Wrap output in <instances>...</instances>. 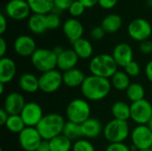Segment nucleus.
Segmentation results:
<instances>
[{
  "instance_id": "1",
  "label": "nucleus",
  "mask_w": 152,
  "mask_h": 151,
  "mask_svg": "<svg viewBox=\"0 0 152 151\" xmlns=\"http://www.w3.org/2000/svg\"><path fill=\"white\" fill-rule=\"evenodd\" d=\"M112 85L110 79L90 75L81 85V93L86 100L98 101L106 98L110 93Z\"/></svg>"
},
{
  "instance_id": "2",
  "label": "nucleus",
  "mask_w": 152,
  "mask_h": 151,
  "mask_svg": "<svg viewBox=\"0 0 152 151\" xmlns=\"http://www.w3.org/2000/svg\"><path fill=\"white\" fill-rule=\"evenodd\" d=\"M65 124L66 121L61 115L57 113H50L44 116L36 128L43 140L50 141L62 134Z\"/></svg>"
},
{
  "instance_id": "3",
  "label": "nucleus",
  "mask_w": 152,
  "mask_h": 151,
  "mask_svg": "<svg viewBox=\"0 0 152 151\" xmlns=\"http://www.w3.org/2000/svg\"><path fill=\"white\" fill-rule=\"evenodd\" d=\"M118 64L110 54L102 53L93 57L89 63V70L92 75L111 78L118 71Z\"/></svg>"
},
{
  "instance_id": "4",
  "label": "nucleus",
  "mask_w": 152,
  "mask_h": 151,
  "mask_svg": "<svg viewBox=\"0 0 152 151\" xmlns=\"http://www.w3.org/2000/svg\"><path fill=\"white\" fill-rule=\"evenodd\" d=\"M103 136L110 143L124 142L130 134L127 121L112 119L103 128Z\"/></svg>"
},
{
  "instance_id": "5",
  "label": "nucleus",
  "mask_w": 152,
  "mask_h": 151,
  "mask_svg": "<svg viewBox=\"0 0 152 151\" xmlns=\"http://www.w3.org/2000/svg\"><path fill=\"white\" fill-rule=\"evenodd\" d=\"M57 59L58 57L53 50L38 48L31 56V63L37 70L45 73L55 69Z\"/></svg>"
},
{
  "instance_id": "6",
  "label": "nucleus",
  "mask_w": 152,
  "mask_h": 151,
  "mask_svg": "<svg viewBox=\"0 0 152 151\" xmlns=\"http://www.w3.org/2000/svg\"><path fill=\"white\" fill-rule=\"evenodd\" d=\"M68 121L82 125L90 118L91 108L89 103L83 99H75L71 101L66 109Z\"/></svg>"
},
{
  "instance_id": "7",
  "label": "nucleus",
  "mask_w": 152,
  "mask_h": 151,
  "mask_svg": "<svg viewBox=\"0 0 152 151\" xmlns=\"http://www.w3.org/2000/svg\"><path fill=\"white\" fill-rule=\"evenodd\" d=\"M128 35L137 42L149 40L152 34L151 24L145 19L137 18L133 20L127 27Z\"/></svg>"
},
{
  "instance_id": "8",
  "label": "nucleus",
  "mask_w": 152,
  "mask_h": 151,
  "mask_svg": "<svg viewBox=\"0 0 152 151\" xmlns=\"http://www.w3.org/2000/svg\"><path fill=\"white\" fill-rule=\"evenodd\" d=\"M131 142L137 150L152 147V131L147 125H137L131 132Z\"/></svg>"
},
{
  "instance_id": "9",
  "label": "nucleus",
  "mask_w": 152,
  "mask_h": 151,
  "mask_svg": "<svg viewBox=\"0 0 152 151\" xmlns=\"http://www.w3.org/2000/svg\"><path fill=\"white\" fill-rule=\"evenodd\" d=\"M131 119L137 125H148L152 117V104L143 99L139 101L132 102Z\"/></svg>"
},
{
  "instance_id": "10",
  "label": "nucleus",
  "mask_w": 152,
  "mask_h": 151,
  "mask_svg": "<svg viewBox=\"0 0 152 151\" xmlns=\"http://www.w3.org/2000/svg\"><path fill=\"white\" fill-rule=\"evenodd\" d=\"M39 90L45 93H53L56 92L63 84L62 74L57 70H50L42 73L38 77Z\"/></svg>"
},
{
  "instance_id": "11",
  "label": "nucleus",
  "mask_w": 152,
  "mask_h": 151,
  "mask_svg": "<svg viewBox=\"0 0 152 151\" xmlns=\"http://www.w3.org/2000/svg\"><path fill=\"white\" fill-rule=\"evenodd\" d=\"M43 141L36 127L27 126L19 133V143L24 151H37Z\"/></svg>"
},
{
  "instance_id": "12",
  "label": "nucleus",
  "mask_w": 152,
  "mask_h": 151,
  "mask_svg": "<svg viewBox=\"0 0 152 151\" xmlns=\"http://www.w3.org/2000/svg\"><path fill=\"white\" fill-rule=\"evenodd\" d=\"M20 115L26 126L28 127H37L45 116L41 106L34 101L26 103Z\"/></svg>"
},
{
  "instance_id": "13",
  "label": "nucleus",
  "mask_w": 152,
  "mask_h": 151,
  "mask_svg": "<svg viewBox=\"0 0 152 151\" xmlns=\"http://www.w3.org/2000/svg\"><path fill=\"white\" fill-rule=\"evenodd\" d=\"M5 12L11 19L23 20L29 16L31 10L27 0H10L5 5Z\"/></svg>"
},
{
  "instance_id": "14",
  "label": "nucleus",
  "mask_w": 152,
  "mask_h": 151,
  "mask_svg": "<svg viewBox=\"0 0 152 151\" xmlns=\"http://www.w3.org/2000/svg\"><path fill=\"white\" fill-rule=\"evenodd\" d=\"M13 48L15 53L21 57H31L37 49L35 40L28 35L19 36L14 40Z\"/></svg>"
},
{
  "instance_id": "15",
  "label": "nucleus",
  "mask_w": 152,
  "mask_h": 151,
  "mask_svg": "<svg viewBox=\"0 0 152 151\" xmlns=\"http://www.w3.org/2000/svg\"><path fill=\"white\" fill-rule=\"evenodd\" d=\"M111 55L118 67L125 68L133 61L134 52L131 45L126 43H120L114 47Z\"/></svg>"
},
{
  "instance_id": "16",
  "label": "nucleus",
  "mask_w": 152,
  "mask_h": 151,
  "mask_svg": "<svg viewBox=\"0 0 152 151\" xmlns=\"http://www.w3.org/2000/svg\"><path fill=\"white\" fill-rule=\"evenodd\" d=\"M26 105L23 95L18 92L10 93L4 99L3 109L9 115H20Z\"/></svg>"
},
{
  "instance_id": "17",
  "label": "nucleus",
  "mask_w": 152,
  "mask_h": 151,
  "mask_svg": "<svg viewBox=\"0 0 152 151\" xmlns=\"http://www.w3.org/2000/svg\"><path fill=\"white\" fill-rule=\"evenodd\" d=\"M62 30L66 37L71 43H73L82 38L84 27L77 18H69L64 21L62 25Z\"/></svg>"
},
{
  "instance_id": "18",
  "label": "nucleus",
  "mask_w": 152,
  "mask_h": 151,
  "mask_svg": "<svg viewBox=\"0 0 152 151\" xmlns=\"http://www.w3.org/2000/svg\"><path fill=\"white\" fill-rule=\"evenodd\" d=\"M81 125L82 136L85 139H95L103 133V127L99 119L94 117H90Z\"/></svg>"
},
{
  "instance_id": "19",
  "label": "nucleus",
  "mask_w": 152,
  "mask_h": 151,
  "mask_svg": "<svg viewBox=\"0 0 152 151\" xmlns=\"http://www.w3.org/2000/svg\"><path fill=\"white\" fill-rule=\"evenodd\" d=\"M78 60L79 58L73 49H65L63 53L58 56L57 68L63 72L68 71L76 68Z\"/></svg>"
},
{
  "instance_id": "20",
  "label": "nucleus",
  "mask_w": 152,
  "mask_h": 151,
  "mask_svg": "<svg viewBox=\"0 0 152 151\" xmlns=\"http://www.w3.org/2000/svg\"><path fill=\"white\" fill-rule=\"evenodd\" d=\"M16 64L9 57H4L0 60V83L8 84L15 77Z\"/></svg>"
},
{
  "instance_id": "21",
  "label": "nucleus",
  "mask_w": 152,
  "mask_h": 151,
  "mask_svg": "<svg viewBox=\"0 0 152 151\" xmlns=\"http://www.w3.org/2000/svg\"><path fill=\"white\" fill-rule=\"evenodd\" d=\"M86 77L85 76V73L77 68L65 71L62 74L63 84L69 88H76L78 86L81 87Z\"/></svg>"
},
{
  "instance_id": "22",
  "label": "nucleus",
  "mask_w": 152,
  "mask_h": 151,
  "mask_svg": "<svg viewBox=\"0 0 152 151\" xmlns=\"http://www.w3.org/2000/svg\"><path fill=\"white\" fill-rule=\"evenodd\" d=\"M73 50L77 53L79 59L86 60L92 57L94 53V47L92 43L86 39V38H80L75 42L72 43Z\"/></svg>"
},
{
  "instance_id": "23",
  "label": "nucleus",
  "mask_w": 152,
  "mask_h": 151,
  "mask_svg": "<svg viewBox=\"0 0 152 151\" xmlns=\"http://www.w3.org/2000/svg\"><path fill=\"white\" fill-rule=\"evenodd\" d=\"M28 27L29 30L37 35H40L48 30L46 24V15L33 13L29 16L28 20Z\"/></svg>"
},
{
  "instance_id": "24",
  "label": "nucleus",
  "mask_w": 152,
  "mask_h": 151,
  "mask_svg": "<svg viewBox=\"0 0 152 151\" xmlns=\"http://www.w3.org/2000/svg\"><path fill=\"white\" fill-rule=\"evenodd\" d=\"M19 86L25 93H36L37 90H39L38 77L31 73H24L19 79Z\"/></svg>"
},
{
  "instance_id": "25",
  "label": "nucleus",
  "mask_w": 152,
  "mask_h": 151,
  "mask_svg": "<svg viewBox=\"0 0 152 151\" xmlns=\"http://www.w3.org/2000/svg\"><path fill=\"white\" fill-rule=\"evenodd\" d=\"M123 24V20L120 15L116 13H110L105 16L102 21V28L108 34H113L118 31Z\"/></svg>"
},
{
  "instance_id": "26",
  "label": "nucleus",
  "mask_w": 152,
  "mask_h": 151,
  "mask_svg": "<svg viewBox=\"0 0 152 151\" xmlns=\"http://www.w3.org/2000/svg\"><path fill=\"white\" fill-rule=\"evenodd\" d=\"M33 13L46 15L50 13L53 7V0H27Z\"/></svg>"
},
{
  "instance_id": "27",
  "label": "nucleus",
  "mask_w": 152,
  "mask_h": 151,
  "mask_svg": "<svg viewBox=\"0 0 152 151\" xmlns=\"http://www.w3.org/2000/svg\"><path fill=\"white\" fill-rule=\"evenodd\" d=\"M111 113L114 119L128 121L131 118V108L125 101H116L111 107Z\"/></svg>"
},
{
  "instance_id": "28",
  "label": "nucleus",
  "mask_w": 152,
  "mask_h": 151,
  "mask_svg": "<svg viewBox=\"0 0 152 151\" xmlns=\"http://www.w3.org/2000/svg\"><path fill=\"white\" fill-rule=\"evenodd\" d=\"M110 82L112 86L118 91H126L128 86L131 85L130 77L125 72L121 70H118L115 75L110 78Z\"/></svg>"
},
{
  "instance_id": "29",
  "label": "nucleus",
  "mask_w": 152,
  "mask_h": 151,
  "mask_svg": "<svg viewBox=\"0 0 152 151\" xmlns=\"http://www.w3.org/2000/svg\"><path fill=\"white\" fill-rule=\"evenodd\" d=\"M50 151H70L72 150V142L69 139L61 134L49 141Z\"/></svg>"
},
{
  "instance_id": "30",
  "label": "nucleus",
  "mask_w": 152,
  "mask_h": 151,
  "mask_svg": "<svg viewBox=\"0 0 152 151\" xmlns=\"http://www.w3.org/2000/svg\"><path fill=\"white\" fill-rule=\"evenodd\" d=\"M4 125L8 131L18 134L27 127L20 115H10Z\"/></svg>"
},
{
  "instance_id": "31",
  "label": "nucleus",
  "mask_w": 152,
  "mask_h": 151,
  "mask_svg": "<svg viewBox=\"0 0 152 151\" xmlns=\"http://www.w3.org/2000/svg\"><path fill=\"white\" fill-rule=\"evenodd\" d=\"M127 98L132 101H139L144 99L145 96V90L142 85L139 83H131L128 88L126 91Z\"/></svg>"
},
{
  "instance_id": "32",
  "label": "nucleus",
  "mask_w": 152,
  "mask_h": 151,
  "mask_svg": "<svg viewBox=\"0 0 152 151\" xmlns=\"http://www.w3.org/2000/svg\"><path fill=\"white\" fill-rule=\"evenodd\" d=\"M62 134L69 139L71 142L72 141H77L81 139L82 136V132H81V125L70 121H67L62 132Z\"/></svg>"
},
{
  "instance_id": "33",
  "label": "nucleus",
  "mask_w": 152,
  "mask_h": 151,
  "mask_svg": "<svg viewBox=\"0 0 152 151\" xmlns=\"http://www.w3.org/2000/svg\"><path fill=\"white\" fill-rule=\"evenodd\" d=\"M72 151H95V149L90 141L85 138H81L73 143Z\"/></svg>"
},
{
  "instance_id": "34",
  "label": "nucleus",
  "mask_w": 152,
  "mask_h": 151,
  "mask_svg": "<svg viewBox=\"0 0 152 151\" xmlns=\"http://www.w3.org/2000/svg\"><path fill=\"white\" fill-rule=\"evenodd\" d=\"M86 9V8L84 6V4L79 0H75L68 11H69V14L72 16V18H77L85 12Z\"/></svg>"
},
{
  "instance_id": "35",
  "label": "nucleus",
  "mask_w": 152,
  "mask_h": 151,
  "mask_svg": "<svg viewBox=\"0 0 152 151\" xmlns=\"http://www.w3.org/2000/svg\"><path fill=\"white\" fill-rule=\"evenodd\" d=\"M61 21L60 15L53 12H50L46 14V24L48 29H56L61 26Z\"/></svg>"
},
{
  "instance_id": "36",
  "label": "nucleus",
  "mask_w": 152,
  "mask_h": 151,
  "mask_svg": "<svg viewBox=\"0 0 152 151\" xmlns=\"http://www.w3.org/2000/svg\"><path fill=\"white\" fill-rule=\"evenodd\" d=\"M124 71L129 76V77H137L141 73V66L138 62L133 61L128 65H126L124 68Z\"/></svg>"
},
{
  "instance_id": "37",
  "label": "nucleus",
  "mask_w": 152,
  "mask_h": 151,
  "mask_svg": "<svg viewBox=\"0 0 152 151\" xmlns=\"http://www.w3.org/2000/svg\"><path fill=\"white\" fill-rule=\"evenodd\" d=\"M106 32L104 31V29L102 28V26H96L94 28H93L90 31V36L92 39L99 41L102 40L104 36H105Z\"/></svg>"
},
{
  "instance_id": "38",
  "label": "nucleus",
  "mask_w": 152,
  "mask_h": 151,
  "mask_svg": "<svg viewBox=\"0 0 152 151\" xmlns=\"http://www.w3.org/2000/svg\"><path fill=\"white\" fill-rule=\"evenodd\" d=\"M105 151H131V149L124 142H118L110 143L105 149Z\"/></svg>"
},
{
  "instance_id": "39",
  "label": "nucleus",
  "mask_w": 152,
  "mask_h": 151,
  "mask_svg": "<svg viewBox=\"0 0 152 151\" xmlns=\"http://www.w3.org/2000/svg\"><path fill=\"white\" fill-rule=\"evenodd\" d=\"M74 1L75 0H53V4L55 8L63 12L65 10H69Z\"/></svg>"
},
{
  "instance_id": "40",
  "label": "nucleus",
  "mask_w": 152,
  "mask_h": 151,
  "mask_svg": "<svg viewBox=\"0 0 152 151\" xmlns=\"http://www.w3.org/2000/svg\"><path fill=\"white\" fill-rule=\"evenodd\" d=\"M140 51L143 54H150L152 53V41L151 40H145L143 42L140 43Z\"/></svg>"
},
{
  "instance_id": "41",
  "label": "nucleus",
  "mask_w": 152,
  "mask_h": 151,
  "mask_svg": "<svg viewBox=\"0 0 152 151\" xmlns=\"http://www.w3.org/2000/svg\"><path fill=\"white\" fill-rule=\"evenodd\" d=\"M118 0H99L98 4L103 9L110 10L116 6V4H118Z\"/></svg>"
},
{
  "instance_id": "42",
  "label": "nucleus",
  "mask_w": 152,
  "mask_h": 151,
  "mask_svg": "<svg viewBox=\"0 0 152 151\" xmlns=\"http://www.w3.org/2000/svg\"><path fill=\"white\" fill-rule=\"evenodd\" d=\"M7 28V20H6V17L1 13L0 14V34L3 35L5 30Z\"/></svg>"
},
{
  "instance_id": "43",
  "label": "nucleus",
  "mask_w": 152,
  "mask_h": 151,
  "mask_svg": "<svg viewBox=\"0 0 152 151\" xmlns=\"http://www.w3.org/2000/svg\"><path fill=\"white\" fill-rule=\"evenodd\" d=\"M7 51V44L6 41L4 40V38L3 36L0 37V57L4 58V54Z\"/></svg>"
},
{
  "instance_id": "44",
  "label": "nucleus",
  "mask_w": 152,
  "mask_h": 151,
  "mask_svg": "<svg viewBox=\"0 0 152 151\" xmlns=\"http://www.w3.org/2000/svg\"><path fill=\"white\" fill-rule=\"evenodd\" d=\"M145 75L148 80L152 83V60L150 61L145 66Z\"/></svg>"
},
{
  "instance_id": "45",
  "label": "nucleus",
  "mask_w": 152,
  "mask_h": 151,
  "mask_svg": "<svg viewBox=\"0 0 152 151\" xmlns=\"http://www.w3.org/2000/svg\"><path fill=\"white\" fill-rule=\"evenodd\" d=\"M37 151H50V143L49 141L43 140L39 144Z\"/></svg>"
},
{
  "instance_id": "46",
  "label": "nucleus",
  "mask_w": 152,
  "mask_h": 151,
  "mask_svg": "<svg viewBox=\"0 0 152 151\" xmlns=\"http://www.w3.org/2000/svg\"><path fill=\"white\" fill-rule=\"evenodd\" d=\"M9 114L4 109H0V125H4L8 117H9Z\"/></svg>"
},
{
  "instance_id": "47",
  "label": "nucleus",
  "mask_w": 152,
  "mask_h": 151,
  "mask_svg": "<svg viewBox=\"0 0 152 151\" xmlns=\"http://www.w3.org/2000/svg\"><path fill=\"white\" fill-rule=\"evenodd\" d=\"M86 8H92L94 6H95L96 4H98L99 0H79Z\"/></svg>"
},
{
  "instance_id": "48",
  "label": "nucleus",
  "mask_w": 152,
  "mask_h": 151,
  "mask_svg": "<svg viewBox=\"0 0 152 151\" xmlns=\"http://www.w3.org/2000/svg\"><path fill=\"white\" fill-rule=\"evenodd\" d=\"M64 50H65V49H63L61 46H59V45H58V46H55V47L53 49V53L57 55V57H58L59 55H61V54L63 53V51H64Z\"/></svg>"
},
{
  "instance_id": "49",
  "label": "nucleus",
  "mask_w": 152,
  "mask_h": 151,
  "mask_svg": "<svg viewBox=\"0 0 152 151\" xmlns=\"http://www.w3.org/2000/svg\"><path fill=\"white\" fill-rule=\"evenodd\" d=\"M4 84L0 83V94L4 93Z\"/></svg>"
},
{
  "instance_id": "50",
  "label": "nucleus",
  "mask_w": 152,
  "mask_h": 151,
  "mask_svg": "<svg viewBox=\"0 0 152 151\" xmlns=\"http://www.w3.org/2000/svg\"><path fill=\"white\" fill-rule=\"evenodd\" d=\"M147 125L150 127V129H151V130L152 131V117L151 118V120H150V122L148 123V125Z\"/></svg>"
},
{
  "instance_id": "51",
  "label": "nucleus",
  "mask_w": 152,
  "mask_h": 151,
  "mask_svg": "<svg viewBox=\"0 0 152 151\" xmlns=\"http://www.w3.org/2000/svg\"><path fill=\"white\" fill-rule=\"evenodd\" d=\"M148 4L152 6V0H148Z\"/></svg>"
},
{
  "instance_id": "52",
  "label": "nucleus",
  "mask_w": 152,
  "mask_h": 151,
  "mask_svg": "<svg viewBox=\"0 0 152 151\" xmlns=\"http://www.w3.org/2000/svg\"><path fill=\"white\" fill-rule=\"evenodd\" d=\"M138 151H151V149H149V150H138Z\"/></svg>"
},
{
  "instance_id": "53",
  "label": "nucleus",
  "mask_w": 152,
  "mask_h": 151,
  "mask_svg": "<svg viewBox=\"0 0 152 151\" xmlns=\"http://www.w3.org/2000/svg\"><path fill=\"white\" fill-rule=\"evenodd\" d=\"M0 151H4V150L3 149H0Z\"/></svg>"
},
{
  "instance_id": "54",
  "label": "nucleus",
  "mask_w": 152,
  "mask_h": 151,
  "mask_svg": "<svg viewBox=\"0 0 152 151\" xmlns=\"http://www.w3.org/2000/svg\"><path fill=\"white\" fill-rule=\"evenodd\" d=\"M151 151H152V147H151Z\"/></svg>"
}]
</instances>
